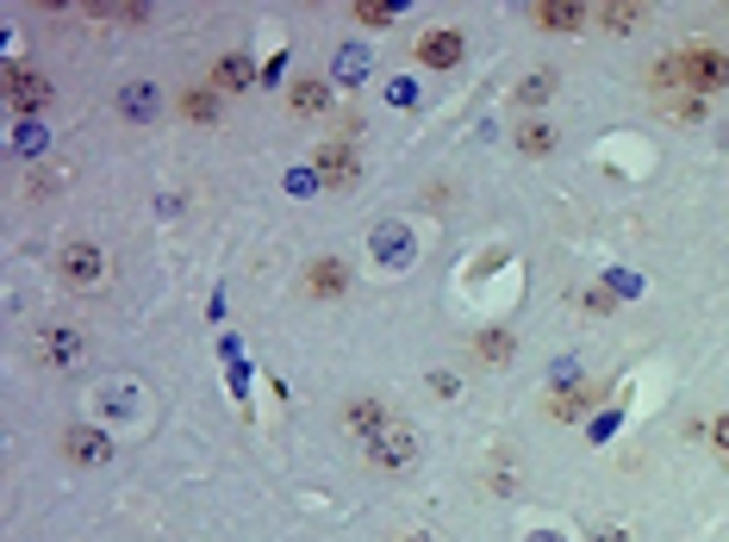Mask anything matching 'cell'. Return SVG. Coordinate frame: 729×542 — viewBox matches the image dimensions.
Wrapping results in <instances>:
<instances>
[{"instance_id": "1", "label": "cell", "mask_w": 729, "mask_h": 542, "mask_svg": "<svg viewBox=\"0 0 729 542\" xmlns=\"http://www.w3.org/2000/svg\"><path fill=\"white\" fill-rule=\"evenodd\" d=\"M654 88H686L692 100L698 94H717V88H729V57L724 50H710V44H692V50H680V57L654 63Z\"/></svg>"}, {"instance_id": "2", "label": "cell", "mask_w": 729, "mask_h": 542, "mask_svg": "<svg viewBox=\"0 0 729 542\" xmlns=\"http://www.w3.org/2000/svg\"><path fill=\"white\" fill-rule=\"evenodd\" d=\"M57 274H63V287H69V293L106 287V250H100V244H88V237H76V244H63Z\"/></svg>"}, {"instance_id": "3", "label": "cell", "mask_w": 729, "mask_h": 542, "mask_svg": "<svg viewBox=\"0 0 729 542\" xmlns=\"http://www.w3.org/2000/svg\"><path fill=\"white\" fill-rule=\"evenodd\" d=\"M362 449H368V462L381 467V474H412V467H418V430L400 425V418H393L374 443H362Z\"/></svg>"}, {"instance_id": "4", "label": "cell", "mask_w": 729, "mask_h": 542, "mask_svg": "<svg viewBox=\"0 0 729 542\" xmlns=\"http://www.w3.org/2000/svg\"><path fill=\"white\" fill-rule=\"evenodd\" d=\"M0 94H7V106H13V113H44V106H51V81H44L38 69L13 63V69L0 76Z\"/></svg>"}, {"instance_id": "5", "label": "cell", "mask_w": 729, "mask_h": 542, "mask_svg": "<svg viewBox=\"0 0 729 542\" xmlns=\"http://www.w3.org/2000/svg\"><path fill=\"white\" fill-rule=\"evenodd\" d=\"M81 355H88V343H81L76 325H51L38 337V362L44 369H81Z\"/></svg>"}, {"instance_id": "6", "label": "cell", "mask_w": 729, "mask_h": 542, "mask_svg": "<svg viewBox=\"0 0 729 542\" xmlns=\"http://www.w3.org/2000/svg\"><path fill=\"white\" fill-rule=\"evenodd\" d=\"M106 455H113V443H106L100 430H88V425L63 430V462H76V467H100Z\"/></svg>"}, {"instance_id": "7", "label": "cell", "mask_w": 729, "mask_h": 542, "mask_svg": "<svg viewBox=\"0 0 729 542\" xmlns=\"http://www.w3.org/2000/svg\"><path fill=\"white\" fill-rule=\"evenodd\" d=\"M530 20H537L542 32H574L580 20H593V7H580V0H537Z\"/></svg>"}, {"instance_id": "8", "label": "cell", "mask_w": 729, "mask_h": 542, "mask_svg": "<svg viewBox=\"0 0 729 542\" xmlns=\"http://www.w3.org/2000/svg\"><path fill=\"white\" fill-rule=\"evenodd\" d=\"M344 425L356 430L362 443H374V437H381V430L393 425V411H386L381 399H356V406H344Z\"/></svg>"}, {"instance_id": "9", "label": "cell", "mask_w": 729, "mask_h": 542, "mask_svg": "<svg viewBox=\"0 0 729 542\" xmlns=\"http://www.w3.org/2000/svg\"><path fill=\"white\" fill-rule=\"evenodd\" d=\"M418 63H424V69H449V63H461V38H456V32H424V38H418Z\"/></svg>"}, {"instance_id": "10", "label": "cell", "mask_w": 729, "mask_h": 542, "mask_svg": "<svg viewBox=\"0 0 729 542\" xmlns=\"http://www.w3.org/2000/svg\"><path fill=\"white\" fill-rule=\"evenodd\" d=\"M288 106L300 118H325L330 113V88H325V81H293V88H288Z\"/></svg>"}, {"instance_id": "11", "label": "cell", "mask_w": 729, "mask_h": 542, "mask_svg": "<svg viewBox=\"0 0 729 542\" xmlns=\"http://www.w3.org/2000/svg\"><path fill=\"white\" fill-rule=\"evenodd\" d=\"M318 181H325V188H356V156L337 150V144L318 150Z\"/></svg>"}, {"instance_id": "12", "label": "cell", "mask_w": 729, "mask_h": 542, "mask_svg": "<svg viewBox=\"0 0 729 542\" xmlns=\"http://www.w3.org/2000/svg\"><path fill=\"white\" fill-rule=\"evenodd\" d=\"M306 287L318 293V300H330V293H344V287H349V269H344V262H330V256H325V262H312Z\"/></svg>"}, {"instance_id": "13", "label": "cell", "mask_w": 729, "mask_h": 542, "mask_svg": "<svg viewBox=\"0 0 729 542\" xmlns=\"http://www.w3.org/2000/svg\"><path fill=\"white\" fill-rule=\"evenodd\" d=\"M518 150H524V156H549V150H556V125H542V118H524V125H518Z\"/></svg>"}, {"instance_id": "14", "label": "cell", "mask_w": 729, "mask_h": 542, "mask_svg": "<svg viewBox=\"0 0 729 542\" xmlns=\"http://www.w3.org/2000/svg\"><path fill=\"white\" fill-rule=\"evenodd\" d=\"M212 81H218V88H250L256 69L244 57H218V63H212Z\"/></svg>"}, {"instance_id": "15", "label": "cell", "mask_w": 729, "mask_h": 542, "mask_svg": "<svg viewBox=\"0 0 729 542\" xmlns=\"http://www.w3.org/2000/svg\"><path fill=\"white\" fill-rule=\"evenodd\" d=\"M549 411H556V418H580V411H593V387H568V393H556V399H549Z\"/></svg>"}, {"instance_id": "16", "label": "cell", "mask_w": 729, "mask_h": 542, "mask_svg": "<svg viewBox=\"0 0 729 542\" xmlns=\"http://www.w3.org/2000/svg\"><path fill=\"white\" fill-rule=\"evenodd\" d=\"M181 118H193V125H212V118H218V100L206 94V88H200V94H181Z\"/></svg>"}, {"instance_id": "17", "label": "cell", "mask_w": 729, "mask_h": 542, "mask_svg": "<svg viewBox=\"0 0 729 542\" xmlns=\"http://www.w3.org/2000/svg\"><path fill=\"white\" fill-rule=\"evenodd\" d=\"M593 20H598V25H612V32H630V25L642 20V7H630V0H617V7H598Z\"/></svg>"}, {"instance_id": "18", "label": "cell", "mask_w": 729, "mask_h": 542, "mask_svg": "<svg viewBox=\"0 0 729 542\" xmlns=\"http://www.w3.org/2000/svg\"><path fill=\"white\" fill-rule=\"evenodd\" d=\"M480 355H486V362H505V355H512V337H505V330H486V337H480Z\"/></svg>"}, {"instance_id": "19", "label": "cell", "mask_w": 729, "mask_h": 542, "mask_svg": "<svg viewBox=\"0 0 729 542\" xmlns=\"http://www.w3.org/2000/svg\"><path fill=\"white\" fill-rule=\"evenodd\" d=\"M549 94H556V76H530V81L518 88V100H524V106H537V100H549Z\"/></svg>"}, {"instance_id": "20", "label": "cell", "mask_w": 729, "mask_h": 542, "mask_svg": "<svg viewBox=\"0 0 729 542\" xmlns=\"http://www.w3.org/2000/svg\"><path fill=\"white\" fill-rule=\"evenodd\" d=\"M356 20H362V25H386V20H393V7H386V0H356Z\"/></svg>"}, {"instance_id": "21", "label": "cell", "mask_w": 729, "mask_h": 542, "mask_svg": "<svg viewBox=\"0 0 729 542\" xmlns=\"http://www.w3.org/2000/svg\"><path fill=\"white\" fill-rule=\"evenodd\" d=\"M150 106H156L150 88H125V113H144V118H150Z\"/></svg>"}, {"instance_id": "22", "label": "cell", "mask_w": 729, "mask_h": 542, "mask_svg": "<svg viewBox=\"0 0 729 542\" xmlns=\"http://www.w3.org/2000/svg\"><path fill=\"white\" fill-rule=\"evenodd\" d=\"M710 443H717V455L729 462V411H717V418H710Z\"/></svg>"}, {"instance_id": "23", "label": "cell", "mask_w": 729, "mask_h": 542, "mask_svg": "<svg viewBox=\"0 0 729 542\" xmlns=\"http://www.w3.org/2000/svg\"><path fill=\"white\" fill-rule=\"evenodd\" d=\"M586 542H636V537H630V530H617V523H598Z\"/></svg>"}, {"instance_id": "24", "label": "cell", "mask_w": 729, "mask_h": 542, "mask_svg": "<svg viewBox=\"0 0 729 542\" xmlns=\"http://www.w3.org/2000/svg\"><path fill=\"white\" fill-rule=\"evenodd\" d=\"M412 542H430V537H412Z\"/></svg>"}]
</instances>
